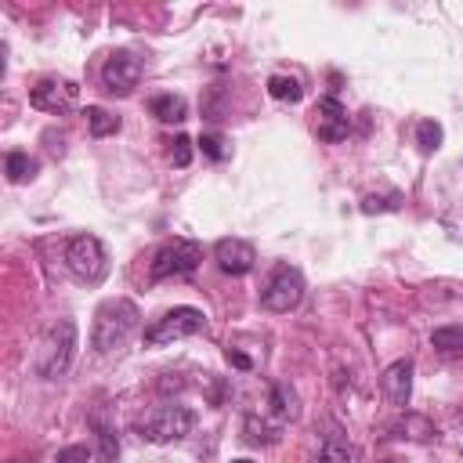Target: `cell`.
Listing matches in <instances>:
<instances>
[{"instance_id": "5bb4252c", "label": "cell", "mask_w": 463, "mask_h": 463, "mask_svg": "<svg viewBox=\"0 0 463 463\" xmlns=\"http://www.w3.org/2000/svg\"><path fill=\"white\" fill-rule=\"evenodd\" d=\"M387 430H391V438H409V441H434V438H438V427H434L427 416L409 412V409H405V416H398Z\"/></svg>"}, {"instance_id": "9c48e42d", "label": "cell", "mask_w": 463, "mask_h": 463, "mask_svg": "<svg viewBox=\"0 0 463 463\" xmlns=\"http://www.w3.org/2000/svg\"><path fill=\"white\" fill-rule=\"evenodd\" d=\"M76 94H80V87H76L72 80L47 76V80H40V83L29 90V101H33V109H40V112H65V109L76 101Z\"/></svg>"}, {"instance_id": "f1b7e54d", "label": "cell", "mask_w": 463, "mask_h": 463, "mask_svg": "<svg viewBox=\"0 0 463 463\" xmlns=\"http://www.w3.org/2000/svg\"><path fill=\"white\" fill-rule=\"evenodd\" d=\"M383 463H405V459H383Z\"/></svg>"}, {"instance_id": "484cf974", "label": "cell", "mask_w": 463, "mask_h": 463, "mask_svg": "<svg viewBox=\"0 0 463 463\" xmlns=\"http://www.w3.org/2000/svg\"><path fill=\"white\" fill-rule=\"evenodd\" d=\"M87 445H69V449H58L54 452V463H87Z\"/></svg>"}, {"instance_id": "d4e9b609", "label": "cell", "mask_w": 463, "mask_h": 463, "mask_svg": "<svg viewBox=\"0 0 463 463\" xmlns=\"http://www.w3.org/2000/svg\"><path fill=\"white\" fill-rule=\"evenodd\" d=\"M170 145H174V148H170V159H174L177 166H188V159H192V141H188L184 134H177Z\"/></svg>"}, {"instance_id": "ac0fdd59", "label": "cell", "mask_w": 463, "mask_h": 463, "mask_svg": "<svg viewBox=\"0 0 463 463\" xmlns=\"http://www.w3.org/2000/svg\"><path fill=\"white\" fill-rule=\"evenodd\" d=\"M83 116H87V127H90L94 137H109V134L119 130V116H112V112L101 109V105H87Z\"/></svg>"}, {"instance_id": "e0dca14e", "label": "cell", "mask_w": 463, "mask_h": 463, "mask_svg": "<svg viewBox=\"0 0 463 463\" xmlns=\"http://www.w3.org/2000/svg\"><path fill=\"white\" fill-rule=\"evenodd\" d=\"M242 430H246V441H250V445H275L279 434H282L279 423H268V420H260L257 412H250V416L242 420Z\"/></svg>"}, {"instance_id": "52a82bcc", "label": "cell", "mask_w": 463, "mask_h": 463, "mask_svg": "<svg viewBox=\"0 0 463 463\" xmlns=\"http://www.w3.org/2000/svg\"><path fill=\"white\" fill-rule=\"evenodd\" d=\"M300 297H304V275L293 264H275V271H271V279H268V286L260 293L264 311L286 315V311H293L300 304Z\"/></svg>"}, {"instance_id": "9a60e30c", "label": "cell", "mask_w": 463, "mask_h": 463, "mask_svg": "<svg viewBox=\"0 0 463 463\" xmlns=\"http://www.w3.org/2000/svg\"><path fill=\"white\" fill-rule=\"evenodd\" d=\"M148 112L159 119V123H181L184 116H188V101L181 98V94H156L152 101H148Z\"/></svg>"}, {"instance_id": "7402d4cb", "label": "cell", "mask_w": 463, "mask_h": 463, "mask_svg": "<svg viewBox=\"0 0 463 463\" xmlns=\"http://www.w3.org/2000/svg\"><path fill=\"white\" fill-rule=\"evenodd\" d=\"M94 434H98V463H116V456H119L116 430H112V427H105V423L94 416Z\"/></svg>"}, {"instance_id": "5b68a950", "label": "cell", "mask_w": 463, "mask_h": 463, "mask_svg": "<svg viewBox=\"0 0 463 463\" xmlns=\"http://www.w3.org/2000/svg\"><path fill=\"white\" fill-rule=\"evenodd\" d=\"M199 260H203V246H199V242H192V239H174V242H166V246L156 250L152 268H148V279H152V282L184 279V275H192V271L199 268Z\"/></svg>"}, {"instance_id": "7c38bea8", "label": "cell", "mask_w": 463, "mask_h": 463, "mask_svg": "<svg viewBox=\"0 0 463 463\" xmlns=\"http://www.w3.org/2000/svg\"><path fill=\"white\" fill-rule=\"evenodd\" d=\"M380 391L394 409H405L412 398V358H398L383 369L380 376Z\"/></svg>"}, {"instance_id": "ba28073f", "label": "cell", "mask_w": 463, "mask_h": 463, "mask_svg": "<svg viewBox=\"0 0 463 463\" xmlns=\"http://www.w3.org/2000/svg\"><path fill=\"white\" fill-rule=\"evenodd\" d=\"M141 72H145V65H141L137 54H130V51H112V54L105 58V65H101V83H105L109 94L127 98V94H134V87L141 83Z\"/></svg>"}, {"instance_id": "4316f807", "label": "cell", "mask_w": 463, "mask_h": 463, "mask_svg": "<svg viewBox=\"0 0 463 463\" xmlns=\"http://www.w3.org/2000/svg\"><path fill=\"white\" fill-rule=\"evenodd\" d=\"M199 148H203L210 159H224V156H228V152H224V141L213 137V134H203V137H199Z\"/></svg>"}, {"instance_id": "44dd1931", "label": "cell", "mask_w": 463, "mask_h": 463, "mask_svg": "<svg viewBox=\"0 0 463 463\" xmlns=\"http://www.w3.org/2000/svg\"><path fill=\"white\" fill-rule=\"evenodd\" d=\"M268 94H271L275 101H300V98H304L300 83H297L293 76H282V72L268 76Z\"/></svg>"}, {"instance_id": "2e32d148", "label": "cell", "mask_w": 463, "mask_h": 463, "mask_svg": "<svg viewBox=\"0 0 463 463\" xmlns=\"http://www.w3.org/2000/svg\"><path fill=\"white\" fill-rule=\"evenodd\" d=\"M268 405H271V412H275L279 423L300 416V398H297V391H289L286 383H271V391H268Z\"/></svg>"}, {"instance_id": "4fadbf2b", "label": "cell", "mask_w": 463, "mask_h": 463, "mask_svg": "<svg viewBox=\"0 0 463 463\" xmlns=\"http://www.w3.org/2000/svg\"><path fill=\"white\" fill-rule=\"evenodd\" d=\"M315 463H358V445H354L344 430H336V427H333V430L322 438Z\"/></svg>"}, {"instance_id": "30bf717a", "label": "cell", "mask_w": 463, "mask_h": 463, "mask_svg": "<svg viewBox=\"0 0 463 463\" xmlns=\"http://www.w3.org/2000/svg\"><path fill=\"white\" fill-rule=\"evenodd\" d=\"M347 130H351L347 109H344L336 98H322V101L315 105V134H318L322 141L336 145V141H344V137H347Z\"/></svg>"}, {"instance_id": "d6986e66", "label": "cell", "mask_w": 463, "mask_h": 463, "mask_svg": "<svg viewBox=\"0 0 463 463\" xmlns=\"http://www.w3.org/2000/svg\"><path fill=\"white\" fill-rule=\"evenodd\" d=\"M4 174H7L11 184H22V181H29L36 174V159H29V152H7Z\"/></svg>"}, {"instance_id": "ffe728a7", "label": "cell", "mask_w": 463, "mask_h": 463, "mask_svg": "<svg viewBox=\"0 0 463 463\" xmlns=\"http://www.w3.org/2000/svg\"><path fill=\"white\" fill-rule=\"evenodd\" d=\"M430 344L441 354H463V326H438L430 333Z\"/></svg>"}, {"instance_id": "8992f818", "label": "cell", "mask_w": 463, "mask_h": 463, "mask_svg": "<svg viewBox=\"0 0 463 463\" xmlns=\"http://www.w3.org/2000/svg\"><path fill=\"white\" fill-rule=\"evenodd\" d=\"M65 264L80 282H101L109 271V253L98 235H72L65 242Z\"/></svg>"}, {"instance_id": "83f0119b", "label": "cell", "mask_w": 463, "mask_h": 463, "mask_svg": "<svg viewBox=\"0 0 463 463\" xmlns=\"http://www.w3.org/2000/svg\"><path fill=\"white\" fill-rule=\"evenodd\" d=\"M224 358H228V365H235V369H253V358H250V354H242L239 347H228V351H224Z\"/></svg>"}, {"instance_id": "7a4b0ae2", "label": "cell", "mask_w": 463, "mask_h": 463, "mask_svg": "<svg viewBox=\"0 0 463 463\" xmlns=\"http://www.w3.org/2000/svg\"><path fill=\"white\" fill-rule=\"evenodd\" d=\"M137 304L127 300V297H116V300H105L98 311H94V326H90V347L98 354H109V351H119L130 333L137 329Z\"/></svg>"}, {"instance_id": "8fae6325", "label": "cell", "mask_w": 463, "mask_h": 463, "mask_svg": "<svg viewBox=\"0 0 463 463\" xmlns=\"http://www.w3.org/2000/svg\"><path fill=\"white\" fill-rule=\"evenodd\" d=\"M213 260H217V268L224 275H246V271H253L257 253H253V246L246 239H217Z\"/></svg>"}, {"instance_id": "277c9868", "label": "cell", "mask_w": 463, "mask_h": 463, "mask_svg": "<svg viewBox=\"0 0 463 463\" xmlns=\"http://www.w3.org/2000/svg\"><path fill=\"white\" fill-rule=\"evenodd\" d=\"M206 329V315L199 307H170L166 315H159L148 329H145V344L148 347H163V344H174V340H184V336H195Z\"/></svg>"}, {"instance_id": "3957f363", "label": "cell", "mask_w": 463, "mask_h": 463, "mask_svg": "<svg viewBox=\"0 0 463 463\" xmlns=\"http://www.w3.org/2000/svg\"><path fill=\"white\" fill-rule=\"evenodd\" d=\"M192 427H195V412L188 405H156L137 420V434L156 445L181 441L184 434H192Z\"/></svg>"}, {"instance_id": "cb8c5ba5", "label": "cell", "mask_w": 463, "mask_h": 463, "mask_svg": "<svg viewBox=\"0 0 463 463\" xmlns=\"http://www.w3.org/2000/svg\"><path fill=\"white\" fill-rule=\"evenodd\" d=\"M398 203H402L398 192H391V195H365V199H362V210H365V213H376V210H398Z\"/></svg>"}, {"instance_id": "f546056e", "label": "cell", "mask_w": 463, "mask_h": 463, "mask_svg": "<svg viewBox=\"0 0 463 463\" xmlns=\"http://www.w3.org/2000/svg\"><path fill=\"white\" fill-rule=\"evenodd\" d=\"M232 463H250V459H232Z\"/></svg>"}, {"instance_id": "6da1fadb", "label": "cell", "mask_w": 463, "mask_h": 463, "mask_svg": "<svg viewBox=\"0 0 463 463\" xmlns=\"http://www.w3.org/2000/svg\"><path fill=\"white\" fill-rule=\"evenodd\" d=\"M72 354H76V322L72 318H54L43 336L36 340V351H33V369L36 376L43 380H58L69 373L72 365Z\"/></svg>"}, {"instance_id": "603a6c76", "label": "cell", "mask_w": 463, "mask_h": 463, "mask_svg": "<svg viewBox=\"0 0 463 463\" xmlns=\"http://www.w3.org/2000/svg\"><path fill=\"white\" fill-rule=\"evenodd\" d=\"M416 145H420L423 152H434V148L441 145V127H438L434 119H420V123H416Z\"/></svg>"}]
</instances>
